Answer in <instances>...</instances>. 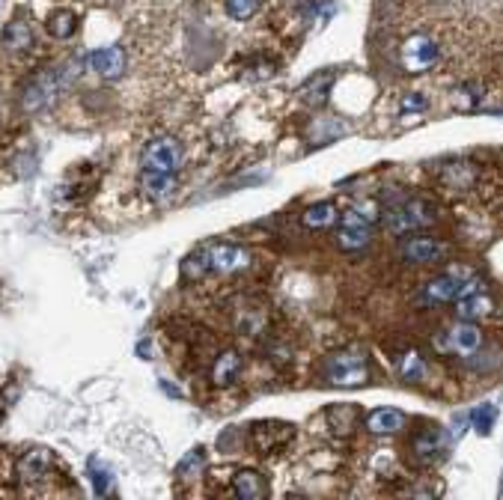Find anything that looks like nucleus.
Wrapping results in <instances>:
<instances>
[{"mask_svg":"<svg viewBox=\"0 0 503 500\" xmlns=\"http://www.w3.org/2000/svg\"><path fill=\"white\" fill-rule=\"evenodd\" d=\"M251 250L242 245H229V241H211V245L197 247L185 259L182 274L185 277H202V274H238L251 268Z\"/></svg>","mask_w":503,"mask_h":500,"instance_id":"nucleus-1","label":"nucleus"},{"mask_svg":"<svg viewBox=\"0 0 503 500\" xmlns=\"http://www.w3.org/2000/svg\"><path fill=\"white\" fill-rule=\"evenodd\" d=\"M384 223L393 236H408L435 223V205L423 196H402L384 209Z\"/></svg>","mask_w":503,"mask_h":500,"instance_id":"nucleus-2","label":"nucleus"},{"mask_svg":"<svg viewBox=\"0 0 503 500\" xmlns=\"http://www.w3.org/2000/svg\"><path fill=\"white\" fill-rule=\"evenodd\" d=\"M325 379L337 388H360L369 379V357L364 348H342L325 357Z\"/></svg>","mask_w":503,"mask_h":500,"instance_id":"nucleus-3","label":"nucleus"},{"mask_svg":"<svg viewBox=\"0 0 503 500\" xmlns=\"http://www.w3.org/2000/svg\"><path fill=\"white\" fill-rule=\"evenodd\" d=\"M340 227H337V247L346 250V254H355V250H364L369 245V238H373V227H375V218L373 214H367L364 209H349L340 214Z\"/></svg>","mask_w":503,"mask_h":500,"instance_id":"nucleus-4","label":"nucleus"},{"mask_svg":"<svg viewBox=\"0 0 503 500\" xmlns=\"http://www.w3.org/2000/svg\"><path fill=\"white\" fill-rule=\"evenodd\" d=\"M144 173H167L176 176L182 167V146L173 138H155L146 143L144 155H140Z\"/></svg>","mask_w":503,"mask_h":500,"instance_id":"nucleus-5","label":"nucleus"},{"mask_svg":"<svg viewBox=\"0 0 503 500\" xmlns=\"http://www.w3.org/2000/svg\"><path fill=\"white\" fill-rule=\"evenodd\" d=\"M400 60H402V69L408 71V75H423L426 69L435 66L438 45H435V39H429V36L414 33V36H408V39L402 42Z\"/></svg>","mask_w":503,"mask_h":500,"instance_id":"nucleus-6","label":"nucleus"},{"mask_svg":"<svg viewBox=\"0 0 503 500\" xmlns=\"http://www.w3.org/2000/svg\"><path fill=\"white\" fill-rule=\"evenodd\" d=\"M494 312V298L480 283H462V292L456 298V316L462 321H482Z\"/></svg>","mask_w":503,"mask_h":500,"instance_id":"nucleus-7","label":"nucleus"},{"mask_svg":"<svg viewBox=\"0 0 503 500\" xmlns=\"http://www.w3.org/2000/svg\"><path fill=\"white\" fill-rule=\"evenodd\" d=\"M51 471H54V459L48 450H30L15 462V477L24 488H37L42 482H48Z\"/></svg>","mask_w":503,"mask_h":500,"instance_id":"nucleus-8","label":"nucleus"},{"mask_svg":"<svg viewBox=\"0 0 503 500\" xmlns=\"http://www.w3.org/2000/svg\"><path fill=\"white\" fill-rule=\"evenodd\" d=\"M485 337L476 321H458V325H453L447 330V348L462 357H471L482 348Z\"/></svg>","mask_w":503,"mask_h":500,"instance_id":"nucleus-9","label":"nucleus"},{"mask_svg":"<svg viewBox=\"0 0 503 500\" xmlns=\"http://www.w3.org/2000/svg\"><path fill=\"white\" fill-rule=\"evenodd\" d=\"M449 254V247L444 245L441 238H429V236H420V238H408L402 245V256L408 259L414 265H432V262H441Z\"/></svg>","mask_w":503,"mask_h":500,"instance_id":"nucleus-10","label":"nucleus"},{"mask_svg":"<svg viewBox=\"0 0 503 500\" xmlns=\"http://www.w3.org/2000/svg\"><path fill=\"white\" fill-rule=\"evenodd\" d=\"M87 66L104 80H117L126 75V51L117 48V45H111V48H95L90 57H87Z\"/></svg>","mask_w":503,"mask_h":500,"instance_id":"nucleus-11","label":"nucleus"},{"mask_svg":"<svg viewBox=\"0 0 503 500\" xmlns=\"http://www.w3.org/2000/svg\"><path fill=\"white\" fill-rule=\"evenodd\" d=\"M458 292H462V280H458L456 274L432 277V280L423 286V304H432V307H438V304H449V301L458 298Z\"/></svg>","mask_w":503,"mask_h":500,"instance_id":"nucleus-12","label":"nucleus"},{"mask_svg":"<svg viewBox=\"0 0 503 500\" xmlns=\"http://www.w3.org/2000/svg\"><path fill=\"white\" fill-rule=\"evenodd\" d=\"M253 435V444H257V450L262 453H271L277 450V446H284L286 441H293V426L289 423H257L251 429Z\"/></svg>","mask_w":503,"mask_h":500,"instance_id":"nucleus-13","label":"nucleus"},{"mask_svg":"<svg viewBox=\"0 0 503 500\" xmlns=\"http://www.w3.org/2000/svg\"><path fill=\"white\" fill-rule=\"evenodd\" d=\"M54 75H39V78H33L28 87H24V96H21V104H24V111H42L51 98H54Z\"/></svg>","mask_w":503,"mask_h":500,"instance_id":"nucleus-14","label":"nucleus"},{"mask_svg":"<svg viewBox=\"0 0 503 500\" xmlns=\"http://www.w3.org/2000/svg\"><path fill=\"white\" fill-rule=\"evenodd\" d=\"M414 453H417V459L423 462H432L438 459L441 453H444V432H441L438 426H423L417 435H414Z\"/></svg>","mask_w":503,"mask_h":500,"instance_id":"nucleus-15","label":"nucleus"},{"mask_svg":"<svg viewBox=\"0 0 503 500\" xmlns=\"http://www.w3.org/2000/svg\"><path fill=\"white\" fill-rule=\"evenodd\" d=\"M238 375H242V354L229 348V352L215 357V363H211V381H215L218 388H229V384H235Z\"/></svg>","mask_w":503,"mask_h":500,"instance_id":"nucleus-16","label":"nucleus"},{"mask_svg":"<svg viewBox=\"0 0 503 500\" xmlns=\"http://www.w3.org/2000/svg\"><path fill=\"white\" fill-rule=\"evenodd\" d=\"M233 491L242 500H260L268 495V482L257 471H238L233 477Z\"/></svg>","mask_w":503,"mask_h":500,"instance_id":"nucleus-17","label":"nucleus"},{"mask_svg":"<svg viewBox=\"0 0 503 500\" xmlns=\"http://www.w3.org/2000/svg\"><path fill=\"white\" fill-rule=\"evenodd\" d=\"M367 429L373 435H396L405 429V414L396 408H375L373 414L367 417Z\"/></svg>","mask_w":503,"mask_h":500,"instance_id":"nucleus-18","label":"nucleus"},{"mask_svg":"<svg viewBox=\"0 0 503 500\" xmlns=\"http://www.w3.org/2000/svg\"><path fill=\"white\" fill-rule=\"evenodd\" d=\"M337 205L328 203V200H322V203H313V205H307L304 214H301V221H304V227H310V229H328L337 223Z\"/></svg>","mask_w":503,"mask_h":500,"instance_id":"nucleus-19","label":"nucleus"},{"mask_svg":"<svg viewBox=\"0 0 503 500\" xmlns=\"http://www.w3.org/2000/svg\"><path fill=\"white\" fill-rule=\"evenodd\" d=\"M140 185H144V194L155 203L170 200L176 194V176H167V173H144Z\"/></svg>","mask_w":503,"mask_h":500,"instance_id":"nucleus-20","label":"nucleus"},{"mask_svg":"<svg viewBox=\"0 0 503 500\" xmlns=\"http://www.w3.org/2000/svg\"><path fill=\"white\" fill-rule=\"evenodd\" d=\"M0 42H4L10 51H28L30 45H33V30H30V24H28V21H19V18H15V21L6 24V30H4V36H0Z\"/></svg>","mask_w":503,"mask_h":500,"instance_id":"nucleus-21","label":"nucleus"},{"mask_svg":"<svg viewBox=\"0 0 503 500\" xmlns=\"http://www.w3.org/2000/svg\"><path fill=\"white\" fill-rule=\"evenodd\" d=\"M45 30L54 36V39H69L78 30V15L72 9H54L45 21Z\"/></svg>","mask_w":503,"mask_h":500,"instance_id":"nucleus-22","label":"nucleus"},{"mask_svg":"<svg viewBox=\"0 0 503 500\" xmlns=\"http://www.w3.org/2000/svg\"><path fill=\"white\" fill-rule=\"evenodd\" d=\"M423 372H426V363H423V357L417 352H405L400 357V375L405 381H420Z\"/></svg>","mask_w":503,"mask_h":500,"instance_id":"nucleus-23","label":"nucleus"},{"mask_svg":"<svg viewBox=\"0 0 503 500\" xmlns=\"http://www.w3.org/2000/svg\"><path fill=\"white\" fill-rule=\"evenodd\" d=\"M328 420H331V426H342L340 432H351L358 423V408L355 405H337V408L328 411Z\"/></svg>","mask_w":503,"mask_h":500,"instance_id":"nucleus-24","label":"nucleus"},{"mask_svg":"<svg viewBox=\"0 0 503 500\" xmlns=\"http://www.w3.org/2000/svg\"><path fill=\"white\" fill-rule=\"evenodd\" d=\"M262 0H227V15L235 18V21H247L260 12Z\"/></svg>","mask_w":503,"mask_h":500,"instance_id":"nucleus-25","label":"nucleus"},{"mask_svg":"<svg viewBox=\"0 0 503 500\" xmlns=\"http://www.w3.org/2000/svg\"><path fill=\"white\" fill-rule=\"evenodd\" d=\"M494 417H498V408H494V405H489V402H485V405H480V408H474V411H471V423H474V429H476V432H482V435H489V432H491V426H494Z\"/></svg>","mask_w":503,"mask_h":500,"instance_id":"nucleus-26","label":"nucleus"},{"mask_svg":"<svg viewBox=\"0 0 503 500\" xmlns=\"http://www.w3.org/2000/svg\"><path fill=\"white\" fill-rule=\"evenodd\" d=\"M328 87H331V75H322V78H316L307 84L304 93H313V96H307V102H313V104H322L325 102V96H328Z\"/></svg>","mask_w":503,"mask_h":500,"instance_id":"nucleus-27","label":"nucleus"},{"mask_svg":"<svg viewBox=\"0 0 503 500\" xmlns=\"http://www.w3.org/2000/svg\"><path fill=\"white\" fill-rule=\"evenodd\" d=\"M202 464H206V453H202V450H191V453L182 459L179 468H176V473H179V477H185V473H188V471L200 473V471H202Z\"/></svg>","mask_w":503,"mask_h":500,"instance_id":"nucleus-28","label":"nucleus"},{"mask_svg":"<svg viewBox=\"0 0 503 500\" xmlns=\"http://www.w3.org/2000/svg\"><path fill=\"white\" fill-rule=\"evenodd\" d=\"M90 471H93V486H95V491H99V495H111V477L99 468V462H95V459L90 462Z\"/></svg>","mask_w":503,"mask_h":500,"instance_id":"nucleus-29","label":"nucleus"},{"mask_svg":"<svg viewBox=\"0 0 503 500\" xmlns=\"http://www.w3.org/2000/svg\"><path fill=\"white\" fill-rule=\"evenodd\" d=\"M426 107V102L420 98V93H408L402 98V111H423Z\"/></svg>","mask_w":503,"mask_h":500,"instance_id":"nucleus-30","label":"nucleus"},{"mask_svg":"<svg viewBox=\"0 0 503 500\" xmlns=\"http://www.w3.org/2000/svg\"><path fill=\"white\" fill-rule=\"evenodd\" d=\"M0 423H4V405H0Z\"/></svg>","mask_w":503,"mask_h":500,"instance_id":"nucleus-31","label":"nucleus"}]
</instances>
